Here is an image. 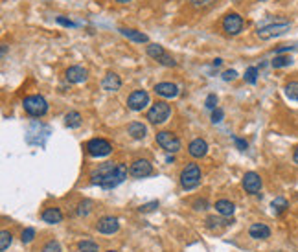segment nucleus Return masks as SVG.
<instances>
[{
    "mask_svg": "<svg viewBox=\"0 0 298 252\" xmlns=\"http://www.w3.org/2000/svg\"><path fill=\"white\" fill-rule=\"evenodd\" d=\"M125 179H127V168H125V164L120 162L99 164L91 173L92 184H98V186L105 188V190L116 188L118 184H122Z\"/></svg>",
    "mask_w": 298,
    "mask_h": 252,
    "instance_id": "nucleus-1",
    "label": "nucleus"
},
{
    "mask_svg": "<svg viewBox=\"0 0 298 252\" xmlns=\"http://www.w3.org/2000/svg\"><path fill=\"white\" fill-rule=\"evenodd\" d=\"M129 173L133 175V177H136V179H144V177H149V175L153 173V166L146 158H138V160H134V162L131 164Z\"/></svg>",
    "mask_w": 298,
    "mask_h": 252,
    "instance_id": "nucleus-10",
    "label": "nucleus"
},
{
    "mask_svg": "<svg viewBox=\"0 0 298 252\" xmlns=\"http://www.w3.org/2000/svg\"><path fill=\"white\" fill-rule=\"evenodd\" d=\"M155 208H158V201H151V203H147V204H142L140 206V212H151V210H155Z\"/></svg>",
    "mask_w": 298,
    "mask_h": 252,
    "instance_id": "nucleus-38",
    "label": "nucleus"
},
{
    "mask_svg": "<svg viewBox=\"0 0 298 252\" xmlns=\"http://www.w3.org/2000/svg\"><path fill=\"white\" fill-rule=\"evenodd\" d=\"M101 85H103V89L107 90V92H116V90H120V87H122V79H120L118 74L107 72Z\"/></svg>",
    "mask_w": 298,
    "mask_h": 252,
    "instance_id": "nucleus-17",
    "label": "nucleus"
},
{
    "mask_svg": "<svg viewBox=\"0 0 298 252\" xmlns=\"http://www.w3.org/2000/svg\"><path fill=\"white\" fill-rule=\"evenodd\" d=\"M43 221L48 223V225H57V223L63 221V212L59 208H55V206H50L46 210L43 212Z\"/></svg>",
    "mask_w": 298,
    "mask_h": 252,
    "instance_id": "nucleus-19",
    "label": "nucleus"
},
{
    "mask_svg": "<svg viewBox=\"0 0 298 252\" xmlns=\"http://www.w3.org/2000/svg\"><path fill=\"white\" fill-rule=\"evenodd\" d=\"M291 30V22H276V24H267V26H262V28H258V37L263 39V41H267V39H273V37H280L284 33Z\"/></svg>",
    "mask_w": 298,
    "mask_h": 252,
    "instance_id": "nucleus-5",
    "label": "nucleus"
},
{
    "mask_svg": "<svg viewBox=\"0 0 298 252\" xmlns=\"http://www.w3.org/2000/svg\"><path fill=\"white\" fill-rule=\"evenodd\" d=\"M33 238H35V230H33V228H24V230H22V238H20L22 243H31Z\"/></svg>",
    "mask_w": 298,
    "mask_h": 252,
    "instance_id": "nucleus-33",
    "label": "nucleus"
},
{
    "mask_svg": "<svg viewBox=\"0 0 298 252\" xmlns=\"http://www.w3.org/2000/svg\"><path fill=\"white\" fill-rule=\"evenodd\" d=\"M81 114L78 113V111H70V113L65 116V126L68 127V129H78L79 126H81Z\"/></svg>",
    "mask_w": 298,
    "mask_h": 252,
    "instance_id": "nucleus-23",
    "label": "nucleus"
},
{
    "mask_svg": "<svg viewBox=\"0 0 298 252\" xmlns=\"http://www.w3.org/2000/svg\"><path fill=\"white\" fill-rule=\"evenodd\" d=\"M87 76H89L87 68H83V66H79V65L70 66V68H67V72H65V78H67V81H68V83H74V85L87 81Z\"/></svg>",
    "mask_w": 298,
    "mask_h": 252,
    "instance_id": "nucleus-13",
    "label": "nucleus"
},
{
    "mask_svg": "<svg viewBox=\"0 0 298 252\" xmlns=\"http://www.w3.org/2000/svg\"><path fill=\"white\" fill-rule=\"evenodd\" d=\"M107 252H116V251H107Z\"/></svg>",
    "mask_w": 298,
    "mask_h": 252,
    "instance_id": "nucleus-46",
    "label": "nucleus"
},
{
    "mask_svg": "<svg viewBox=\"0 0 298 252\" xmlns=\"http://www.w3.org/2000/svg\"><path fill=\"white\" fill-rule=\"evenodd\" d=\"M232 140H234V144L237 145V149L239 151H245L247 147H249V144H247L243 138H239V136H232Z\"/></svg>",
    "mask_w": 298,
    "mask_h": 252,
    "instance_id": "nucleus-37",
    "label": "nucleus"
},
{
    "mask_svg": "<svg viewBox=\"0 0 298 252\" xmlns=\"http://www.w3.org/2000/svg\"><path fill=\"white\" fill-rule=\"evenodd\" d=\"M271 208H273V214L280 216V214H284V212L289 208V203H287L284 197H276L273 203H271Z\"/></svg>",
    "mask_w": 298,
    "mask_h": 252,
    "instance_id": "nucleus-26",
    "label": "nucleus"
},
{
    "mask_svg": "<svg viewBox=\"0 0 298 252\" xmlns=\"http://www.w3.org/2000/svg\"><path fill=\"white\" fill-rule=\"evenodd\" d=\"M223 30H225L226 35H237L243 30V17L236 11L226 13L225 18H223Z\"/></svg>",
    "mask_w": 298,
    "mask_h": 252,
    "instance_id": "nucleus-8",
    "label": "nucleus"
},
{
    "mask_svg": "<svg viewBox=\"0 0 298 252\" xmlns=\"http://www.w3.org/2000/svg\"><path fill=\"white\" fill-rule=\"evenodd\" d=\"M11 241H13L11 232L2 230V232H0V251H2V252L7 251V249H9V245H11Z\"/></svg>",
    "mask_w": 298,
    "mask_h": 252,
    "instance_id": "nucleus-29",
    "label": "nucleus"
},
{
    "mask_svg": "<svg viewBox=\"0 0 298 252\" xmlns=\"http://www.w3.org/2000/svg\"><path fill=\"white\" fill-rule=\"evenodd\" d=\"M284 90H286V96L291 102H298V81H289Z\"/></svg>",
    "mask_w": 298,
    "mask_h": 252,
    "instance_id": "nucleus-27",
    "label": "nucleus"
},
{
    "mask_svg": "<svg viewBox=\"0 0 298 252\" xmlns=\"http://www.w3.org/2000/svg\"><path fill=\"white\" fill-rule=\"evenodd\" d=\"M204 105H206V109H212V111H215V105H217V96L215 94H208L206 102H204Z\"/></svg>",
    "mask_w": 298,
    "mask_h": 252,
    "instance_id": "nucleus-36",
    "label": "nucleus"
},
{
    "mask_svg": "<svg viewBox=\"0 0 298 252\" xmlns=\"http://www.w3.org/2000/svg\"><path fill=\"white\" fill-rule=\"evenodd\" d=\"M293 160H295V164H298V147L295 149V153H293Z\"/></svg>",
    "mask_w": 298,
    "mask_h": 252,
    "instance_id": "nucleus-44",
    "label": "nucleus"
},
{
    "mask_svg": "<svg viewBox=\"0 0 298 252\" xmlns=\"http://www.w3.org/2000/svg\"><path fill=\"white\" fill-rule=\"evenodd\" d=\"M194 6H197V7H202V6H208L212 0H190Z\"/></svg>",
    "mask_w": 298,
    "mask_h": 252,
    "instance_id": "nucleus-42",
    "label": "nucleus"
},
{
    "mask_svg": "<svg viewBox=\"0 0 298 252\" xmlns=\"http://www.w3.org/2000/svg\"><path fill=\"white\" fill-rule=\"evenodd\" d=\"M232 219H228V217H215V216H210V217H206V227L208 228H221V227H230L232 225Z\"/></svg>",
    "mask_w": 298,
    "mask_h": 252,
    "instance_id": "nucleus-22",
    "label": "nucleus"
},
{
    "mask_svg": "<svg viewBox=\"0 0 298 252\" xmlns=\"http://www.w3.org/2000/svg\"><path fill=\"white\" fill-rule=\"evenodd\" d=\"M127 131H129V134H131L134 140H142V138H146L147 127L144 126L142 122H133V124H129Z\"/></svg>",
    "mask_w": 298,
    "mask_h": 252,
    "instance_id": "nucleus-20",
    "label": "nucleus"
},
{
    "mask_svg": "<svg viewBox=\"0 0 298 252\" xmlns=\"http://www.w3.org/2000/svg\"><path fill=\"white\" fill-rule=\"evenodd\" d=\"M120 33H122L123 37H127L129 41H133V42H149V37L146 35V33H142V31H138V30H133V28H120Z\"/></svg>",
    "mask_w": 298,
    "mask_h": 252,
    "instance_id": "nucleus-18",
    "label": "nucleus"
},
{
    "mask_svg": "<svg viewBox=\"0 0 298 252\" xmlns=\"http://www.w3.org/2000/svg\"><path fill=\"white\" fill-rule=\"evenodd\" d=\"M147 55H149L151 59L158 61L162 55H166V50H164V46H160V44H157V42H149V44H147Z\"/></svg>",
    "mask_w": 298,
    "mask_h": 252,
    "instance_id": "nucleus-24",
    "label": "nucleus"
},
{
    "mask_svg": "<svg viewBox=\"0 0 298 252\" xmlns=\"http://www.w3.org/2000/svg\"><path fill=\"white\" fill-rule=\"evenodd\" d=\"M43 252H61V245H59V241L50 240L48 243L43 247Z\"/></svg>",
    "mask_w": 298,
    "mask_h": 252,
    "instance_id": "nucleus-32",
    "label": "nucleus"
},
{
    "mask_svg": "<svg viewBox=\"0 0 298 252\" xmlns=\"http://www.w3.org/2000/svg\"><path fill=\"white\" fill-rule=\"evenodd\" d=\"M271 65L273 68H286V66H291L293 65V57L291 55H274V59L271 61Z\"/></svg>",
    "mask_w": 298,
    "mask_h": 252,
    "instance_id": "nucleus-25",
    "label": "nucleus"
},
{
    "mask_svg": "<svg viewBox=\"0 0 298 252\" xmlns=\"http://www.w3.org/2000/svg\"><path fill=\"white\" fill-rule=\"evenodd\" d=\"M249 234L250 238H254V240H267V238H271V228H269L265 223H254V225L249 228Z\"/></svg>",
    "mask_w": 298,
    "mask_h": 252,
    "instance_id": "nucleus-16",
    "label": "nucleus"
},
{
    "mask_svg": "<svg viewBox=\"0 0 298 252\" xmlns=\"http://www.w3.org/2000/svg\"><path fill=\"white\" fill-rule=\"evenodd\" d=\"M223 118H225V113H223V109H215V111H212V122L213 124H221L223 122Z\"/></svg>",
    "mask_w": 298,
    "mask_h": 252,
    "instance_id": "nucleus-35",
    "label": "nucleus"
},
{
    "mask_svg": "<svg viewBox=\"0 0 298 252\" xmlns=\"http://www.w3.org/2000/svg\"><path fill=\"white\" fill-rule=\"evenodd\" d=\"M260 2H265V0H260Z\"/></svg>",
    "mask_w": 298,
    "mask_h": 252,
    "instance_id": "nucleus-47",
    "label": "nucleus"
},
{
    "mask_svg": "<svg viewBox=\"0 0 298 252\" xmlns=\"http://www.w3.org/2000/svg\"><path fill=\"white\" fill-rule=\"evenodd\" d=\"M234 210H236L234 203L226 201V199H219V201L215 203V212H217L219 216H223V217H230L232 214H234Z\"/></svg>",
    "mask_w": 298,
    "mask_h": 252,
    "instance_id": "nucleus-21",
    "label": "nucleus"
},
{
    "mask_svg": "<svg viewBox=\"0 0 298 252\" xmlns=\"http://www.w3.org/2000/svg\"><path fill=\"white\" fill-rule=\"evenodd\" d=\"M188 153L190 156H194V158H202V156L208 153V144L202 138L192 140L188 145Z\"/></svg>",
    "mask_w": 298,
    "mask_h": 252,
    "instance_id": "nucleus-15",
    "label": "nucleus"
},
{
    "mask_svg": "<svg viewBox=\"0 0 298 252\" xmlns=\"http://www.w3.org/2000/svg\"><path fill=\"white\" fill-rule=\"evenodd\" d=\"M245 81L250 85H254L258 81V68L256 66H249L247 72H245Z\"/></svg>",
    "mask_w": 298,
    "mask_h": 252,
    "instance_id": "nucleus-31",
    "label": "nucleus"
},
{
    "mask_svg": "<svg viewBox=\"0 0 298 252\" xmlns=\"http://www.w3.org/2000/svg\"><path fill=\"white\" fill-rule=\"evenodd\" d=\"M223 79H225V81H234V79H237V72L234 68L225 70V72H223Z\"/></svg>",
    "mask_w": 298,
    "mask_h": 252,
    "instance_id": "nucleus-39",
    "label": "nucleus"
},
{
    "mask_svg": "<svg viewBox=\"0 0 298 252\" xmlns=\"http://www.w3.org/2000/svg\"><path fill=\"white\" fill-rule=\"evenodd\" d=\"M243 188L245 192L250 195H258L262 190V177L256 173V171H249L243 175Z\"/></svg>",
    "mask_w": 298,
    "mask_h": 252,
    "instance_id": "nucleus-11",
    "label": "nucleus"
},
{
    "mask_svg": "<svg viewBox=\"0 0 298 252\" xmlns=\"http://www.w3.org/2000/svg\"><path fill=\"white\" fill-rule=\"evenodd\" d=\"M57 24H61V26H67V28H74V22L70 20V18H65V17H57Z\"/></svg>",
    "mask_w": 298,
    "mask_h": 252,
    "instance_id": "nucleus-41",
    "label": "nucleus"
},
{
    "mask_svg": "<svg viewBox=\"0 0 298 252\" xmlns=\"http://www.w3.org/2000/svg\"><path fill=\"white\" fill-rule=\"evenodd\" d=\"M157 144L168 153H177L181 149V140L177 138L171 131H160L157 132Z\"/></svg>",
    "mask_w": 298,
    "mask_h": 252,
    "instance_id": "nucleus-7",
    "label": "nucleus"
},
{
    "mask_svg": "<svg viewBox=\"0 0 298 252\" xmlns=\"http://www.w3.org/2000/svg\"><path fill=\"white\" fill-rule=\"evenodd\" d=\"M194 208H195V210H206L208 201H206V199H197V201L194 203Z\"/></svg>",
    "mask_w": 298,
    "mask_h": 252,
    "instance_id": "nucleus-40",
    "label": "nucleus"
},
{
    "mask_svg": "<svg viewBox=\"0 0 298 252\" xmlns=\"http://www.w3.org/2000/svg\"><path fill=\"white\" fill-rule=\"evenodd\" d=\"M155 92L162 98H177L179 96V87L170 81H162V83L155 85Z\"/></svg>",
    "mask_w": 298,
    "mask_h": 252,
    "instance_id": "nucleus-14",
    "label": "nucleus"
},
{
    "mask_svg": "<svg viewBox=\"0 0 298 252\" xmlns=\"http://www.w3.org/2000/svg\"><path fill=\"white\" fill-rule=\"evenodd\" d=\"M118 228H120V223L112 216H105L96 223V230L101 234H114L118 232Z\"/></svg>",
    "mask_w": 298,
    "mask_h": 252,
    "instance_id": "nucleus-12",
    "label": "nucleus"
},
{
    "mask_svg": "<svg viewBox=\"0 0 298 252\" xmlns=\"http://www.w3.org/2000/svg\"><path fill=\"white\" fill-rule=\"evenodd\" d=\"M158 63H160V65H162V66H177V61L173 59V57H171L170 54L162 55V57L158 59Z\"/></svg>",
    "mask_w": 298,
    "mask_h": 252,
    "instance_id": "nucleus-34",
    "label": "nucleus"
},
{
    "mask_svg": "<svg viewBox=\"0 0 298 252\" xmlns=\"http://www.w3.org/2000/svg\"><path fill=\"white\" fill-rule=\"evenodd\" d=\"M85 149L91 156H107L112 153V145L105 138H92L87 142Z\"/></svg>",
    "mask_w": 298,
    "mask_h": 252,
    "instance_id": "nucleus-6",
    "label": "nucleus"
},
{
    "mask_svg": "<svg viewBox=\"0 0 298 252\" xmlns=\"http://www.w3.org/2000/svg\"><path fill=\"white\" fill-rule=\"evenodd\" d=\"M199 182H201V168L194 162L188 164L181 171V186L184 190H194V188L199 186Z\"/></svg>",
    "mask_w": 298,
    "mask_h": 252,
    "instance_id": "nucleus-3",
    "label": "nucleus"
},
{
    "mask_svg": "<svg viewBox=\"0 0 298 252\" xmlns=\"http://www.w3.org/2000/svg\"><path fill=\"white\" fill-rule=\"evenodd\" d=\"M212 65L213 66H221V65H223V59H221V57H217V59L212 61Z\"/></svg>",
    "mask_w": 298,
    "mask_h": 252,
    "instance_id": "nucleus-43",
    "label": "nucleus"
},
{
    "mask_svg": "<svg viewBox=\"0 0 298 252\" xmlns=\"http://www.w3.org/2000/svg\"><path fill=\"white\" fill-rule=\"evenodd\" d=\"M92 212V201L85 199V201H81L78 204V216H89Z\"/></svg>",
    "mask_w": 298,
    "mask_h": 252,
    "instance_id": "nucleus-30",
    "label": "nucleus"
},
{
    "mask_svg": "<svg viewBox=\"0 0 298 252\" xmlns=\"http://www.w3.org/2000/svg\"><path fill=\"white\" fill-rule=\"evenodd\" d=\"M118 4H127V2H131V0H116Z\"/></svg>",
    "mask_w": 298,
    "mask_h": 252,
    "instance_id": "nucleus-45",
    "label": "nucleus"
},
{
    "mask_svg": "<svg viewBox=\"0 0 298 252\" xmlns=\"http://www.w3.org/2000/svg\"><path fill=\"white\" fill-rule=\"evenodd\" d=\"M147 103H149V94H147L146 90H134L131 92V96L127 98V107L134 113H140L144 109L147 107Z\"/></svg>",
    "mask_w": 298,
    "mask_h": 252,
    "instance_id": "nucleus-9",
    "label": "nucleus"
},
{
    "mask_svg": "<svg viewBox=\"0 0 298 252\" xmlns=\"http://www.w3.org/2000/svg\"><path fill=\"white\" fill-rule=\"evenodd\" d=\"M78 249L81 252H99V247L98 243H94L92 240H85V241H79Z\"/></svg>",
    "mask_w": 298,
    "mask_h": 252,
    "instance_id": "nucleus-28",
    "label": "nucleus"
},
{
    "mask_svg": "<svg viewBox=\"0 0 298 252\" xmlns=\"http://www.w3.org/2000/svg\"><path fill=\"white\" fill-rule=\"evenodd\" d=\"M171 114V107L168 105L166 102H155L151 105V109L147 111L146 118L151 124H155V126H158V124H164L168 118H170Z\"/></svg>",
    "mask_w": 298,
    "mask_h": 252,
    "instance_id": "nucleus-4",
    "label": "nucleus"
},
{
    "mask_svg": "<svg viewBox=\"0 0 298 252\" xmlns=\"http://www.w3.org/2000/svg\"><path fill=\"white\" fill-rule=\"evenodd\" d=\"M22 107L33 118H41V116H44V114L48 113V102L43 96H39V94L26 96L24 102H22Z\"/></svg>",
    "mask_w": 298,
    "mask_h": 252,
    "instance_id": "nucleus-2",
    "label": "nucleus"
}]
</instances>
